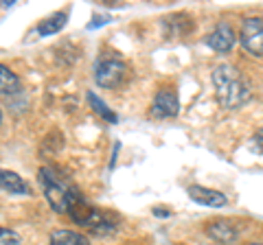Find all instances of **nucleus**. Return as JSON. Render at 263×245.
<instances>
[{
  "label": "nucleus",
  "mask_w": 263,
  "mask_h": 245,
  "mask_svg": "<svg viewBox=\"0 0 263 245\" xmlns=\"http://www.w3.org/2000/svg\"><path fill=\"white\" fill-rule=\"evenodd\" d=\"M213 86H215L217 101L224 105L226 110H237L250 99V88L239 75V70L228 66V64H219L213 70Z\"/></svg>",
  "instance_id": "nucleus-1"
},
{
  "label": "nucleus",
  "mask_w": 263,
  "mask_h": 245,
  "mask_svg": "<svg viewBox=\"0 0 263 245\" xmlns=\"http://www.w3.org/2000/svg\"><path fill=\"white\" fill-rule=\"evenodd\" d=\"M37 179L40 184H42V191H44V197L48 201V206H51L55 212H68V206L72 203V199L81 195L75 186L68 184L64 177H60L55 173L53 169H40L37 171Z\"/></svg>",
  "instance_id": "nucleus-2"
},
{
  "label": "nucleus",
  "mask_w": 263,
  "mask_h": 245,
  "mask_svg": "<svg viewBox=\"0 0 263 245\" xmlns=\"http://www.w3.org/2000/svg\"><path fill=\"white\" fill-rule=\"evenodd\" d=\"M241 46L254 57H263V18H246L239 29Z\"/></svg>",
  "instance_id": "nucleus-3"
},
{
  "label": "nucleus",
  "mask_w": 263,
  "mask_h": 245,
  "mask_svg": "<svg viewBox=\"0 0 263 245\" xmlns=\"http://www.w3.org/2000/svg\"><path fill=\"white\" fill-rule=\"evenodd\" d=\"M125 70L121 59H99L95 64V79L101 88H117L125 77Z\"/></svg>",
  "instance_id": "nucleus-4"
},
{
  "label": "nucleus",
  "mask_w": 263,
  "mask_h": 245,
  "mask_svg": "<svg viewBox=\"0 0 263 245\" xmlns=\"http://www.w3.org/2000/svg\"><path fill=\"white\" fill-rule=\"evenodd\" d=\"M180 112V101L174 88H162L156 92L152 103V116L156 118H174Z\"/></svg>",
  "instance_id": "nucleus-5"
},
{
  "label": "nucleus",
  "mask_w": 263,
  "mask_h": 245,
  "mask_svg": "<svg viewBox=\"0 0 263 245\" xmlns=\"http://www.w3.org/2000/svg\"><path fill=\"white\" fill-rule=\"evenodd\" d=\"M206 44L219 55L230 53L233 51V46H235V31H233V27H230L228 22H219L217 27L213 29V33L206 37Z\"/></svg>",
  "instance_id": "nucleus-6"
},
{
  "label": "nucleus",
  "mask_w": 263,
  "mask_h": 245,
  "mask_svg": "<svg viewBox=\"0 0 263 245\" xmlns=\"http://www.w3.org/2000/svg\"><path fill=\"white\" fill-rule=\"evenodd\" d=\"M186 193L195 203H202V206H209V208H224L228 203L224 193L215 191V189H206V186L193 184V186H189L186 189Z\"/></svg>",
  "instance_id": "nucleus-7"
},
{
  "label": "nucleus",
  "mask_w": 263,
  "mask_h": 245,
  "mask_svg": "<svg viewBox=\"0 0 263 245\" xmlns=\"http://www.w3.org/2000/svg\"><path fill=\"white\" fill-rule=\"evenodd\" d=\"M206 234L211 236L215 243H221V245H230L237 241V236H239V232H237L235 223L226 221V219H215V221H211L206 226Z\"/></svg>",
  "instance_id": "nucleus-8"
},
{
  "label": "nucleus",
  "mask_w": 263,
  "mask_h": 245,
  "mask_svg": "<svg viewBox=\"0 0 263 245\" xmlns=\"http://www.w3.org/2000/svg\"><path fill=\"white\" fill-rule=\"evenodd\" d=\"M0 189L7 191L9 195H31V186L20 175L5 169H0Z\"/></svg>",
  "instance_id": "nucleus-9"
},
{
  "label": "nucleus",
  "mask_w": 263,
  "mask_h": 245,
  "mask_svg": "<svg viewBox=\"0 0 263 245\" xmlns=\"http://www.w3.org/2000/svg\"><path fill=\"white\" fill-rule=\"evenodd\" d=\"M48 245H90V241H88V236L81 232L60 228V230H53Z\"/></svg>",
  "instance_id": "nucleus-10"
},
{
  "label": "nucleus",
  "mask_w": 263,
  "mask_h": 245,
  "mask_svg": "<svg viewBox=\"0 0 263 245\" xmlns=\"http://www.w3.org/2000/svg\"><path fill=\"white\" fill-rule=\"evenodd\" d=\"M66 20H68V15L62 13V11L48 15L46 20H42L37 24V33L40 35H55V33H60V31L66 27Z\"/></svg>",
  "instance_id": "nucleus-11"
},
{
  "label": "nucleus",
  "mask_w": 263,
  "mask_h": 245,
  "mask_svg": "<svg viewBox=\"0 0 263 245\" xmlns=\"http://www.w3.org/2000/svg\"><path fill=\"white\" fill-rule=\"evenodd\" d=\"M20 90L18 75L5 64H0V94H15Z\"/></svg>",
  "instance_id": "nucleus-12"
},
{
  "label": "nucleus",
  "mask_w": 263,
  "mask_h": 245,
  "mask_svg": "<svg viewBox=\"0 0 263 245\" xmlns=\"http://www.w3.org/2000/svg\"><path fill=\"white\" fill-rule=\"evenodd\" d=\"M88 103H90V108H92L103 120H108V122H117V120H119L117 114H114V112L108 108V105H105L101 99H99L95 92H88Z\"/></svg>",
  "instance_id": "nucleus-13"
},
{
  "label": "nucleus",
  "mask_w": 263,
  "mask_h": 245,
  "mask_svg": "<svg viewBox=\"0 0 263 245\" xmlns=\"http://www.w3.org/2000/svg\"><path fill=\"white\" fill-rule=\"evenodd\" d=\"M0 245H20L18 232L9 230V228H0Z\"/></svg>",
  "instance_id": "nucleus-14"
},
{
  "label": "nucleus",
  "mask_w": 263,
  "mask_h": 245,
  "mask_svg": "<svg viewBox=\"0 0 263 245\" xmlns=\"http://www.w3.org/2000/svg\"><path fill=\"white\" fill-rule=\"evenodd\" d=\"M110 22V15H95L92 22L88 24V29H99V27H103V24H108Z\"/></svg>",
  "instance_id": "nucleus-15"
},
{
  "label": "nucleus",
  "mask_w": 263,
  "mask_h": 245,
  "mask_svg": "<svg viewBox=\"0 0 263 245\" xmlns=\"http://www.w3.org/2000/svg\"><path fill=\"white\" fill-rule=\"evenodd\" d=\"M252 142H254V147H257V151L263 153V127L259 129L257 134H254V140H252Z\"/></svg>",
  "instance_id": "nucleus-16"
},
{
  "label": "nucleus",
  "mask_w": 263,
  "mask_h": 245,
  "mask_svg": "<svg viewBox=\"0 0 263 245\" xmlns=\"http://www.w3.org/2000/svg\"><path fill=\"white\" fill-rule=\"evenodd\" d=\"M154 215L156 217H171V212L164 210V208H154Z\"/></svg>",
  "instance_id": "nucleus-17"
},
{
  "label": "nucleus",
  "mask_w": 263,
  "mask_h": 245,
  "mask_svg": "<svg viewBox=\"0 0 263 245\" xmlns=\"http://www.w3.org/2000/svg\"><path fill=\"white\" fill-rule=\"evenodd\" d=\"M0 122H3V112H0Z\"/></svg>",
  "instance_id": "nucleus-18"
},
{
  "label": "nucleus",
  "mask_w": 263,
  "mask_h": 245,
  "mask_svg": "<svg viewBox=\"0 0 263 245\" xmlns=\"http://www.w3.org/2000/svg\"><path fill=\"white\" fill-rule=\"evenodd\" d=\"M250 245H261V243H250Z\"/></svg>",
  "instance_id": "nucleus-19"
}]
</instances>
